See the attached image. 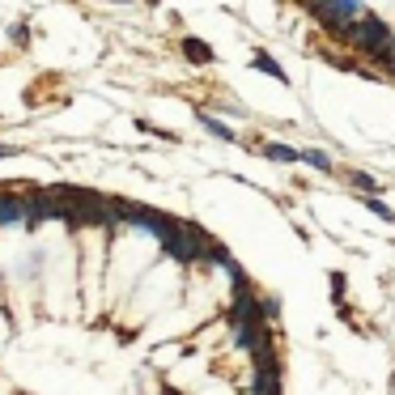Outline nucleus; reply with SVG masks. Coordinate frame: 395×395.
Listing matches in <instances>:
<instances>
[{"label": "nucleus", "mask_w": 395, "mask_h": 395, "mask_svg": "<svg viewBox=\"0 0 395 395\" xmlns=\"http://www.w3.org/2000/svg\"><path fill=\"white\" fill-rule=\"evenodd\" d=\"M0 158H13V145H0Z\"/></svg>", "instance_id": "nucleus-10"}, {"label": "nucleus", "mask_w": 395, "mask_h": 395, "mask_svg": "<svg viewBox=\"0 0 395 395\" xmlns=\"http://www.w3.org/2000/svg\"><path fill=\"white\" fill-rule=\"evenodd\" d=\"M302 162H306V166H314V170H323V175H328V170H332V158H328V153H319V149L302 153Z\"/></svg>", "instance_id": "nucleus-8"}, {"label": "nucleus", "mask_w": 395, "mask_h": 395, "mask_svg": "<svg viewBox=\"0 0 395 395\" xmlns=\"http://www.w3.org/2000/svg\"><path fill=\"white\" fill-rule=\"evenodd\" d=\"M162 395H179V391H170V387H166V391H162Z\"/></svg>", "instance_id": "nucleus-11"}, {"label": "nucleus", "mask_w": 395, "mask_h": 395, "mask_svg": "<svg viewBox=\"0 0 395 395\" xmlns=\"http://www.w3.org/2000/svg\"><path fill=\"white\" fill-rule=\"evenodd\" d=\"M255 64L268 72V77H277V81H285V72H281V64L273 60V56H268V52H255Z\"/></svg>", "instance_id": "nucleus-6"}, {"label": "nucleus", "mask_w": 395, "mask_h": 395, "mask_svg": "<svg viewBox=\"0 0 395 395\" xmlns=\"http://www.w3.org/2000/svg\"><path fill=\"white\" fill-rule=\"evenodd\" d=\"M264 153H268V158H273V162H285V166H289V162H298V158H302L298 149H289V145H268V149H264Z\"/></svg>", "instance_id": "nucleus-5"}, {"label": "nucleus", "mask_w": 395, "mask_h": 395, "mask_svg": "<svg viewBox=\"0 0 395 395\" xmlns=\"http://www.w3.org/2000/svg\"><path fill=\"white\" fill-rule=\"evenodd\" d=\"M353 183L361 187V191H374L378 183H374V175H365V170H357V175H353Z\"/></svg>", "instance_id": "nucleus-9"}, {"label": "nucleus", "mask_w": 395, "mask_h": 395, "mask_svg": "<svg viewBox=\"0 0 395 395\" xmlns=\"http://www.w3.org/2000/svg\"><path fill=\"white\" fill-rule=\"evenodd\" d=\"M306 9H310L319 21H323L328 30H336V34H344L353 21L365 17V5H361V0H306Z\"/></svg>", "instance_id": "nucleus-1"}, {"label": "nucleus", "mask_w": 395, "mask_h": 395, "mask_svg": "<svg viewBox=\"0 0 395 395\" xmlns=\"http://www.w3.org/2000/svg\"><path fill=\"white\" fill-rule=\"evenodd\" d=\"M34 209H30V195H13V191H0V226H30Z\"/></svg>", "instance_id": "nucleus-3"}, {"label": "nucleus", "mask_w": 395, "mask_h": 395, "mask_svg": "<svg viewBox=\"0 0 395 395\" xmlns=\"http://www.w3.org/2000/svg\"><path fill=\"white\" fill-rule=\"evenodd\" d=\"M200 123H204V128H209V132H213V136H217V140H234V132H230V128H226V123H217V119H213V115H200Z\"/></svg>", "instance_id": "nucleus-7"}, {"label": "nucleus", "mask_w": 395, "mask_h": 395, "mask_svg": "<svg viewBox=\"0 0 395 395\" xmlns=\"http://www.w3.org/2000/svg\"><path fill=\"white\" fill-rule=\"evenodd\" d=\"M344 39H349V43H357V47H365L370 56H383L387 47L395 43V34L387 30V21H383V17H374V13H365L361 21H353V26L344 30Z\"/></svg>", "instance_id": "nucleus-2"}, {"label": "nucleus", "mask_w": 395, "mask_h": 395, "mask_svg": "<svg viewBox=\"0 0 395 395\" xmlns=\"http://www.w3.org/2000/svg\"><path fill=\"white\" fill-rule=\"evenodd\" d=\"M183 52H187V60H195V64H209V60H213V52H209L200 39H183Z\"/></svg>", "instance_id": "nucleus-4"}]
</instances>
